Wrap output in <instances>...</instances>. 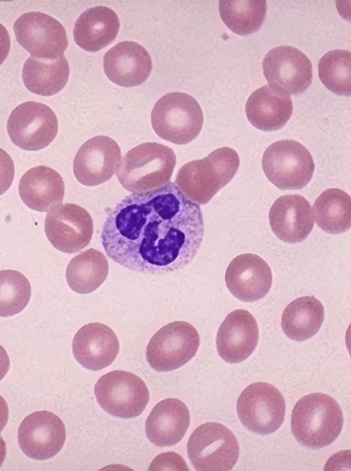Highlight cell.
I'll return each instance as SVG.
<instances>
[{
	"label": "cell",
	"mask_w": 351,
	"mask_h": 471,
	"mask_svg": "<svg viewBox=\"0 0 351 471\" xmlns=\"http://www.w3.org/2000/svg\"><path fill=\"white\" fill-rule=\"evenodd\" d=\"M312 213L320 229L330 234L342 233L351 225L350 197L342 189H327L315 200Z\"/></svg>",
	"instance_id": "f1b7e54d"
},
{
	"label": "cell",
	"mask_w": 351,
	"mask_h": 471,
	"mask_svg": "<svg viewBox=\"0 0 351 471\" xmlns=\"http://www.w3.org/2000/svg\"><path fill=\"white\" fill-rule=\"evenodd\" d=\"M221 18L233 32L244 36L257 32L263 24L267 12L265 0H220Z\"/></svg>",
	"instance_id": "f546056e"
},
{
	"label": "cell",
	"mask_w": 351,
	"mask_h": 471,
	"mask_svg": "<svg viewBox=\"0 0 351 471\" xmlns=\"http://www.w3.org/2000/svg\"><path fill=\"white\" fill-rule=\"evenodd\" d=\"M8 420V406L5 399L0 395V433Z\"/></svg>",
	"instance_id": "8d00e7d4"
},
{
	"label": "cell",
	"mask_w": 351,
	"mask_h": 471,
	"mask_svg": "<svg viewBox=\"0 0 351 471\" xmlns=\"http://www.w3.org/2000/svg\"><path fill=\"white\" fill-rule=\"evenodd\" d=\"M14 165L10 156L0 148V195L5 193L12 183Z\"/></svg>",
	"instance_id": "836d02e7"
},
{
	"label": "cell",
	"mask_w": 351,
	"mask_h": 471,
	"mask_svg": "<svg viewBox=\"0 0 351 471\" xmlns=\"http://www.w3.org/2000/svg\"><path fill=\"white\" fill-rule=\"evenodd\" d=\"M342 410L329 395L313 393L301 398L294 406L291 428L296 440L311 448L332 444L341 433Z\"/></svg>",
	"instance_id": "3957f363"
},
{
	"label": "cell",
	"mask_w": 351,
	"mask_h": 471,
	"mask_svg": "<svg viewBox=\"0 0 351 471\" xmlns=\"http://www.w3.org/2000/svg\"><path fill=\"white\" fill-rule=\"evenodd\" d=\"M104 69L114 84L131 87L142 84L149 78L152 61L144 47L125 41L116 44L105 54Z\"/></svg>",
	"instance_id": "d6986e66"
},
{
	"label": "cell",
	"mask_w": 351,
	"mask_h": 471,
	"mask_svg": "<svg viewBox=\"0 0 351 471\" xmlns=\"http://www.w3.org/2000/svg\"><path fill=\"white\" fill-rule=\"evenodd\" d=\"M69 71V65L64 55L53 60L30 56L24 63L22 78L29 91L42 96H51L64 87Z\"/></svg>",
	"instance_id": "484cf974"
},
{
	"label": "cell",
	"mask_w": 351,
	"mask_h": 471,
	"mask_svg": "<svg viewBox=\"0 0 351 471\" xmlns=\"http://www.w3.org/2000/svg\"><path fill=\"white\" fill-rule=\"evenodd\" d=\"M121 151L112 138L96 136L84 143L73 161L77 180L86 186H96L108 181L117 171Z\"/></svg>",
	"instance_id": "2e32d148"
},
{
	"label": "cell",
	"mask_w": 351,
	"mask_h": 471,
	"mask_svg": "<svg viewBox=\"0 0 351 471\" xmlns=\"http://www.w3.org/2000/svg\"><path fill=\"white\" fill-rule=\"evenodd\" d=\"M293 113L290 96L276 93L265 84L255 90L245 103V113L250 124L264 131L282 128Z\"/></svg>",
	"instance_id": "d4e9b609"
},
{
	"label": "cell",
	"mask_w": 351,
	"mask_h": 471,
	"mask_svg": "<svg viewBox=\"0 0 351 471\" xmlns=\"http://www.w3.org/2000/svg\"><path fill=\"white\" fill-rule=\"evenodd\" d=\"M176 163L173 150L165 145L146 142L130 150L116 171L121 185L139 194L158 189L170 180Z\"/></svg>",
	"instance_id": "277c9868"
},
{
	"label": "cell",
	"mask_w": 351,
	"mask_h": 471,
	"mask_svg": "<svg viewBox=\"0 0 351 471\" xmlns=\"http://www.w3.org/2000/svg\"><path fill=\"white\" fill-rule=\"evenodd\" d=\"M95 395L105 411L125 419L140 415L149 400L145 382L139 376L122 370L101 376L95 385Z\"/></svg>",
	"instance_id": "ba28073f"
},
{
	"label": "cell",
	"mask_w": 351,
	"mask_h": 471,
	"mask_svg": "<svg viewBox=\"0 0 351 471\" xmlns=\"http://www.w3.org/2000/svg\"><path fill=\"white\" fill-rule=\"evenodd\" d=\"M204 232L200 207L169 181L158 189L122 199L108 213L101 238L115 262L136 272L160 275L189 264Z\"/></svg>",
	"instance_id": "6da1fadb"
},
{
	"label": "cell",
	"mask_w": 351,
	"mask_h": 471,
	"mask_svg": "<svg viewBox=\"0 0 351 471\" xmlns=\"http://www.w3.org/2000/svg\"><path fill=\"white\" fill-rule=\"evenodd\" d=\"M187 453L196 470H230L238 460L239 444L227 426L206 422L197 426L191 434Z\"/></svg>",
	"instance_id": "52a82bcc"
},
{
	"label": "cell",
	"mask_w": 351,
	"mask_h": 471,
	"mask_svg": "<svg viewBox=\"0 0 351 471\" xmlns=\"http://www.w3.org/2000/svg\"><path fill=\"white\" fill-rule=\"evenodd\" d=\"M12 141L25 150H38L49 146L58 130L57 117L47 105L33 101L19 104L7 123Z\"/></svg>",
	"instance_id": "8fae6325"
},
{
	"label": "cell",
	"mask_w": 351,
	"mask_h": 471,
	"mask_svg": "<svg viewBox=\"0 0 351 471\" xmlns=\"http://www.w3.org/2000/svg\"><path fill=\"white\" fill-rule=\"evenodd\" d=\"M31 297L27 278L14 270L0 271V316L6 317L21 312Z\"/></svg>",
	"instance_id": "1f68e13d"
},
{
	"label": "cell",
	"mask_w": 351,
	"mask_h": 471,
	"mask_svg": "<svg viewBox=\"0 0 351 471\" xmlns=\"http://www.w3.org/2000/svg\"><path fill=\"white\" fill-rule=\"evenodd\" d=\"M286 404L282 393L267 382H254L240 394L237 411L241 424L259 435L275 432L282 425Z\"/></svg>",
	"instance_id": "30bf717a"
},
{
	"label": "cell",
	"mask_w": 351,
	"mask_h": 471,
	"mask_svg": "<svg viewBox=\"0 0 351 471\" xmlns=\"http://www.w3.org/2000/svg\"><path fill=\"white\" fill-rule=\"evenodd\" d=\"M350 51L344 49L331 50L319 60V77L323 84L338 95L350 96Z\"/></svg>",
	"instance_id": "4dcf8cb0"
},
{
	"label": "cell",
	"mask_w": 351,
	"mask_h": 471,
	"mask_svg": "<svg viewBox=\"0 0 351 471\" xmlns=\"http://www.w3.org/2000/svg\"><path fill=\"white\" fill-rule=\"evenodd\" d=\"M189 424L186 405L178 399L167 398L152 410L145 422V433L155 446H171L183 438Z\"/></svg>",
	"instance_id": "7402d4cb"
},
{
	"label": "cell",
	"mask_w": 351,
	"mask_h": 471,
	"mask_svg": "<svg viewBox=\"0 0 351 471\" xmlns=\"http://www.w3.org/2000/svg\"><path fill=\"white\" fill-rule=\"evenodd\" d=\"M19 192L23 202L30 209L47 211L62 203L64 195V183L55 170L38 165L28 170L21 177Z\"/></svg>",
	"instance_id": "603a6c76"
},
{
	"label": "cell",
	"mask_w": 351,
	"mask_h": 471,
	"mask_svg": "<svg viewBox=\"0 0 351 471\" xmlns=\"http://www.w3.org/2000/svg\"><path fill=\"white\" fill-rule=\"evenodd\" d=\"M263 69L271 89L282 95L302 93L313 80L311 60L292 46L282 45L269 50L263 59Z\"/></svg>",
	"instance_id": "7c38bea8"
},
{
	"label": "cell",
	"mask_w": 351,
	"mask_h": 471,
	"mask_svg": "<svg viewBox=\"0 0 351 471\" xmlns=\"http://www.w3.org/2000/svg\"><path fill=\"white\" fill-rule=\"evenodd\" d=\"M10 48V35L7 29L0 23V65L7 58Z\"/></svg>",
	"instance_id": "e575fe53"
},
{
	"label": "cell",
	"mask_w": 351,
	"mask_h": 471,
	"mask_svg": "<svg viewBox=\"0 0 351 471\" xmlns=\"http://www.w3.org/2000/svg\"><path fill=\"white\" fill-rule=\"evenodd\" d=\"M324 319L322 303L314 296L299 297L285 308L281 327L287 337L295 341L309 339L319 330Z\"/></svg>",
	"instance_id": "4316f807"
},
{
	"label": "cell",
	"mask_w": 351,
	"mask_h": 471,
	"mask_svg": "<svg viewBox=\"0 0 351 471\" xmlns=\"http://www.w3.org/2000/svg\"><path fill=\"white\" fill-rule=\"evenodd\" d=\"M119 26L118 16L111 8L101 5L90 8L76 20L73 38L83 49L95 52L115 39Z\"/></svg>",
	"instance_id": "cb8c5ba5"
},
{
	"label": "cell",
	"mask_w": 351,
	"mask_h": 471,
	"mask_svg": "<svg viewBox=\"0 0 351 471\" xmlns=\"http://www.w3.org/2000/svg\"><path fill=\"white\" fill-rule=\"evenodd\" d=\"M73 354L84 367L98 371L112 363L119 351V343L114 332L100 323L82 326L72 343Z\"/></svg>",
	"instance_id": "ffe728a7"
},
{
	"label": "cell",
	"mask_w": 351,
	"mask_h": 471,
	"mask_svg": "<svg viewBox=\"0 0 351 471\" xmlns=\"http://www.w3.org/2000/svg\"><path fill=\"white\" fill-rule=\"evenodd\" d=\"M45 231L58 250L73 253L86 247L93 233V222L88 211L73 203H60L46 215Z\"/></svg>",
	"instance_id": "5bb4252c"
},
{
	"label": "cell",
	"mask_w": 351,
	"mask_h": 471,
	"mask_svg": "<svg viewBox=\"0 0 351 471\" xmlns=\"http://www.w3.org/2000/svg\"><path fill=\"white\" fill-rule=\"evenodd\" d=\"M10 359L7 352L0 345V380L6 375L10 368Z\"/></svg>",
	"instance_id": "d590c367"
},
{
	"label": "cell",
	"mask_w": 351,
	"mask_h": 471,
	"mask_svg": "<svg viewBox=\"0 0 351 471\" xmlns=\"http://www.w3.org/2000/svg\"><path fill=\"white\" fill-rule=\"evenodd\" d=\"M66 439L64 423L54 413L40 411L27 415L18 430V441L28 457L44 460L53 457L62 448Z\"/></svg>",
	"instance_id": "9a60e30c"
},
{
	"label": "cell",
	"mask_w": 351,
	"mask_h": 471,
	"mask_svg": "<svg viewBox=\"0 0 351 471\" xmlns=\"http://www.w3.org/2000/svg\"><path fill=\"white\" fill-rule=\"evenodd\" d=\"M6 455V446L5 442L0 435V467L5 460Z\"/></svg>",
	"instance_id": "74e56055"
},
{
	"label": "cell",
	"mask_w": 351,
	"mask_h": 471,
	"mask_svg": "<svg viewBox=\"0 0 351 471\" xmlns=\"http://www.w3.org/2000/svg\"><path fill=\"white\" fill-rule=\"evenodd\" d=\"M258 341V328L252 314L237 309L229 313L219 326L216 338L218 354L226 362L238 363L248 358Z\"/></svg>",
	"instance_id": "ac0fdd59"
},
{
	"label": "cell",
	"mask_w": 351,
	"mask_h": 471,
	"mask_svg": "<svg viewBox=\"0 0 351 471\" xmlns=\"http://www.w3.org/2000/svg\"><path fill=\"white\" fill-rule=\"evenodd\" d=\"M239 164L236 150L219 148L204 159L183 165L177 172L174 184L187 199L204 205L232 179Z\"/></svg>",
	"instance_id": "7a4b0ae2"
},
{
	"label": "cell",
	"mask_w": 351,
	"mask_h": 471,
	"mask_svg": "<svg viewBox=\"0 0 351 471\" xmlns=\"http://www.w3.org/2000/svg\"><path fill=\"white\" fill-rule=\"evenodd\" d=\"M199 341V335L191 323H169L150 339L146 349L147 361L157 371L177 369L195 356Z\"/></svg>",
	"instance_id": "9c48e42d"
},
{
	"label": "cell",
	"mask_w": 351,
	"mask_h": 471,
	"mask_svg": "<svg viewBox=\"0 0 351 471\" xmlns=\"http://www.w3.org/2000/svg\"><path fill=\"white\" fill-rule=\"evenodd\" d=\"M262 167L268 180L282 190L299 189L311 181L315 163L310 152L293 139L270 144L263 153Z\"/></svg>",
	"instance_id": "8992f818"
},
{
	"label": "cell",
	"mask_w": 351,
	"mask_h": 471,
	"mask_svg": "<svg viewBox=\"0 0 351 471\" xmlns=\"http://www.w3.org/2000/svg\"><path fill=\"white\" fill-rule=\"evenodd\" d=\"M183 458L174 452L158 455L149 466V470H189Z\"/></svg>",
	"instance_id": "d6a6232c"
},
{
	"label": "cell",
	"mask_w": 351,
	"mask_h": 471,
	"mask_svg": "<svg viewBox=\"0 0 351 471\" xmlns=\"http://www.w3.org/2000/svg\"><path fill=\"white\" fill-rule=\"evenodd\" d=\"M108 262L99 251L90 248L77 255L66 270L69 286L80 294H88L98 288L108 274Z\"/></svg>",
	"instance_id": "83f0119b"
},
{
	"label": "cell",
	"mask_w": 351,
	"mask_h": 471,
	"mask_svg": "<svg viewBox=\"0 0 351 471\" xmlns=\"http://www.w3.org/2000/svg\"><path fill=\"white\" fill-rule=\"evenodd\" d=\"M225 281L234 297L242 301L252 302L269 292L272 284V273L262 257L256 254L243 253L230 262Z\"/></svg>",
	"instance_id": "e0dca14e"
},
{
	"label": "cell",
	"mask_w": 351,
	"mask_h": 471,
	"mask_svg": "<svg viewBox=\"0 0 351 471\" xmlns=\"http://www.w3.org/2000/svg\"><path fill=\"white\" fill-rule=\"evenodd\" d=\"M152 126L160 138L183 145L194 140L204 122L202 108L191 95L182 92L165 94L151 113Z\"/></svg>",
	"instance_id": "5b68a950"
},
{
	"label": "cell",
	"mask_w": 351,
	"mask_h": 471,
	"mask_svg": "<svg viewBox=\"0 0 351 471\" xmlns=\"http://www.w3.org/2000/svg\"><path fill=\"white\" fill-rule=\"evenodd\" d=\"M269 224L274 233L287 243L303 241L314 226L311 206L298 194H287L278 198L271 207Z\"/></svg>",
	"instance_id": "44dd1931"
},
{
	"label": "cell",
	"mask_w": 351,
	"mask_h": 471,
	"mask_svg": "<svg viewBox=\"0 0 351 471\" xmlns=\"http://www.w3.org/2000/svg\"><path fill=\"white\" fill-rule=\"evenodd\" d=\"M18 43L31 56L39 59H57L68 46L64 26L55 18L40 12L22 14L14 24Z\"/></svg>",
	"instance_id": "4fadbf2b"
}]
</instances>
